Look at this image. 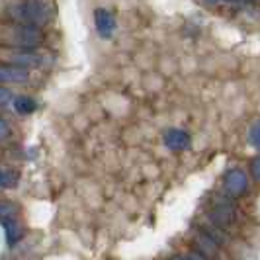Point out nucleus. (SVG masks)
<instances>
[{
	"label": "nucleus",
	"instance_id": "obj_13",
	"mask_svg": "<svg viewBox=\"0 0 260 260\" xmlns=\"http://www.w3.org/2000/svg\"><path fill=\"white\" fill-rule=\"evenodd\" d=\"M10 135H12V127H10V121H8V119H4V117H0V141L8 139Z\"/></svg>",
	"mask_w": 260,
	"mask_h": 260
},
{
	"label": "nucleus",
	"instance_id": "obj_8",
	"mask_svg": "<svg viewBox=\"0 0 260 260\" xmlns=\"http://www.w3.org/2000/svg\"><path fill=\"white\" fill-rule=\"evenodd\" d=\"M2 225V229H4V237H6V243L14 247L20 239H22V229H20V223L16 221V219H4V221H0Z\"/></svg>",
	"mask_w": 260,
	"mask_h": 260
},
{
	"label": "nucleus",
	"instance_id": "obj_9",
	"mask_svg": "<svg viewBox=\"0 0 260 260\" xmlns=\"http://www.w3.org/2000/svg\"><path fill=\"white\" fill-rule=\"evenodd\" d=\"M36 108H38V104H36V100H34L31 96L20 94V96L14 98V110H16V114H20V116H29V114H34Z\"/></svg>",
	"mask_w": 260,
	"mask_h": 260
},
{
	"label": "nucleus",
	"instance_id": "obj_4",
	"mask_svg": "<svg viewBox=\"0 0 260 260\" xmlns=\"http://www.w3.org/2000/svg\"><path fill=\"white\" fill-rule=\"evenodd\" d=\"M225 188L231 196H243L248 188V178L245 170L231 169L225 174Z\"/></svg>",
	"mask_w": 260,
	"mask_h": 260
},
{
	"label": "nucleus",
	"instance_id": "obj_10",
	"mask_svg": "<svg viewBox=\"0 0 260 260\" xmlns=\"http://www.w3.org/2000/svg\"><path fill=\"white\" fill-rule=\"evenodd\" d=\"M20 182V174L14 169H0V188L10 190L16 188V184Z\"/></svg>",
	"mask_w": 260,
	"mask_h": 260
},
{
	"label": "nucleus",
	"instance_id": "obj_1",
	"mask_svg": "<svg viewBox=\"0 0 260 260\" xmlns=\"http://www.w3.org/2000/svg\"><path fill=\"white\" fill-rule=\"evenodd\" d=\"M14 24L43 27L51 22V4L45 0H18L8 8Z\"/></svg>",
	"mask_w": 260,
	"mask_h": 260
},
{
	"label": "nucleus",
	"instance_id": "obj_16",
	"mask_svg": "<svg viewBox=\"0 0 260 260\" xmlns=\"http://www.w3.org/2000/svg\"><path fill=\"white\" fill-rule=\"evenodd\" d=\"M219 2H227V4H239V2H243V0H219Z\"/></svg>",
	"mask_w": 260,
	"mask_h": 260
},
{
	"label": "nucleus",
	"instance_id": "obj_12",
	"mask_svg": "<svg viewBox=\"0 0 260 260\" xmlns=\"http://www.w3.org/2000/svg\"><path fill=\"white\" fill-rule=\"evenodd\" d=\"M248 143L252 145L256 151H260V121H254L248 129Z\"/></svg>",
	"mask_w": 260,
	"mask_h": 260
},
{
	"label": "nucleus",
	"instance_id": "obj_7",
	"mask_svg": "<svg viewBox=\"0 0 260 260\" xmlns=\"http://www.w3.org/2000/svg\"><path fill=\"white\" fill-rule=\"evenodd\" d=\"M211 221L219 227H227L235 221V209L227 204H219L217 208L211 211Z\"/></svg>",
	"mask_w": 260,
	"mask_h": 260
},
{
	"label": "nucleus",
	"instance_id": "obj_2",
	"mask_svg": "<svg viewBox=\"0 0 260 260\" xmlns=\"http://www.w3.org/2000/svg\"><path fill=\"white\" fill-rule=\"evenodd\" d=\"M8 38L6 45L20 47V49H39L45 43V34L38 26H26V24H14L6 27Z\"/></svg>",
	"mask_w": 260,
	"mask_h": 260
},
{
	"label": "nucleus",
	"instance_id": "obj_11",
	"mask_svg": "<svg viewBox=\"0 0 260 260\" xmlns=\"http://www.w3.org/2000/svg\"><path fill=\"white\" fill-rule=\"evenodd\" d=\"M20 213V208L10 200H0V221L4 219H16Z\"/></svg>",
	"mask_w": 260,
	"mask_h": 260
},
{
	"label": "nucleus",
	"instance_id": "obj_5",
	"mask_svg": "<svg viewBox=\"0 0 260 260\" xmlns=\"http://www.w3.org/2000/svg\"><path fill=\"white\" fill-rule=\"evenodd\" d=\"M94 26H96V31L102 36L104 39L112 38L114 31H116V18L114 14L106 8H98L94 12Z\"/></svg>",
	"mask_w": 260,
	"mask_h": 260
},
{
	"label": "nucleus",
	"instance_id": "obj_3",
	"mask_svg": "<svg viewBox=\"0 0 260 260\" xmlns=\"http://www.w3.org/2000/svg\"><path fill=\"white\" fill-rule=\"evenodd\" d=\"M29 82V69L14 63H0V84H26Z\"/></svg>",
	"mask_w": 260,
	"mask_h": 260
},
{
	"label": "nucleus",
	"instance_id": "obj_15",
	"mask_svg": "<svg viewBox=\"0 0 260 260\" xmlns=\"http://www.w3.org/2000/svg\"><path fill=\"white\" fill-rule=\"evenodd\" d=\"M250 174L254 176V180L260 182V156H256V158L250 162Z\"/></svg>",
	"mask_w": 260,
	"mask_h": 260
},
{
	"label": "nucleus",
	"instance_id": "obj_6",
	"mask_svg": "<svg viewBox=\"0 0 260 260\" xmlns=\"http://www.w3.org/2000/svg\"><path fill=\"white\" fill-rule=\"evenodd\" d=\"M165 145L170 151H184L190 147V135L182 129H169L165 133Z\"/></svg>",
	"mask_w": 260,
	"mask_h": 260
},
{
	"label": "nucleus",
	"instance_id": "obj_14",
	"mask_svg": "<svg viewBox=\"0 0 260 260\" xmlns=\"http://www.w3.org/2000/svg\"><path fill=\"white\" fill-rule=\"evenodd\" d=\"M10 102H14L12 90H8V88H4V84H0V106H6Z\"/></svg>",
	"mask_w": 260,
	"mask_h": 260
}]
</instances>
